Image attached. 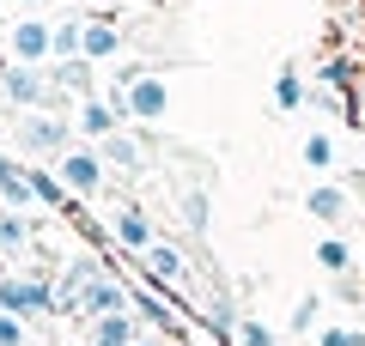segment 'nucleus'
<instances>
[{"label": "nucleus", "mask_w": 365, "mask_h": 346, "mask_svg": "<svg viewBox=\"0 0 365 346\" xmlns=\"http://www.w3.org/2000/svg\"><path fill=\"white\" fill-rule=\"evenodd\" d=\"M0 304H6V310H43V304H49V292H43V285H19V280H0Z\"/></svg>", "instance_id": "nucleus-1"}, {"label": "nucleus", "mask_w": 365, "mask_h": 346, "mask_svg": "<svg viewBox=\"0 0 365 346\" xmlns=\"http://www.w3.org/2000/svg\"><path fill=\"white\" fill-rule=\"evenodd\" d=\"M323 346H365V340H359V334H347V328H329Z\"/></svg>", "instance_id": "nucleus-18"}, {"label": "nucleus", "mask_w": 365, "mask_h": 346, "mask_svg": "<svg viewBox=\"0 0 365 346\" xmlns=\"http://www.w3.org/2000/svg\"><path fill=\"white\" fill-rule=\"evenodd\" d=\"M25 140H31V146H55V140H61V128H49V122H31Z\"/></svg>", "instance_id": "nucleus-15"}, {"label": "nucleus", "mask_w": 365, "mask_h": 346, "mask_svg": "<svg viewBox=\"0 0 365 346\" xmlns=\"http://www.w3.org/2000/svg\"><path fill=\"white\" fill-rule=\"evenodd\" d=\"M110 49H116V31H110V25H91L86 31V55H110Z\"/></svg>", "instance_id": "nucleus-10"}, {"label": "nucleus", "mask_w": 365, "mask_h": 346, "mask_svg": "<svg viewBox=\"0 0 365 346\" xmlns=\"http://www.w3.org/2000/svg\"><path fill=\"white\" fill-rule=\"evenodd\" d=\"M244 346H274V334L262 328V322H244Z\"/></svg>", "instance_id": "nucleus-17"}, {"label": "nucleus", "mask_w": 365, "mask_h": 346, "mask_svg": "<svg viewBox=\"0 0 365 346\" xmlns=\"http://www.w3.org/2000/svg\"><path fill=\"white\" fill-rule=\"evenodd\" d=\"M0 189L13 194V201H25V194H31V177H19V170L6 164V158H0Z\"/></svg>", "instance_id": "nucleus-9"}, {"label": "nucleus", "mask_w": 365, "mask_h": 346, "mask_svg": "<svg viewBox=\"0 0 365 346\" xmlns=\"http://www.w3.org/2000/svg\"><path fill=\"white\" fill-rule=\"evenodd\" d=\"M317 261H323L329 273H347V261H353V256H347V243H335V237H329V243L317 249Z\"/></svg>", "instance_id": "nucleus-7"}, {"label": "nucleus", "mask_w": 365, "mask_h": 346, "mask_svg": "<svg viewBox=\"0 0 365 346\" xmlns=\"http://www.w3.org/2000/svg\"><path fill=\"white\" fill-rule=\"evenodd\" d=\"M116 231H122V243H146V219H140V213H122Z\"/></svg>", "instance_id": "nucleus-14"}, {"label": "nucleus", "mask_w": 365, "mask_h": 346, "mask_svg": "<svg viewBox=\"0 0 365 346\" xmlns=\"http://www.w3.org/2000/svg\"><path fill=\"white\" fill-rule=\"evenodd\" d=\"M61 177L73 182V189H98V158H91V152H73V158H61Z\"/></svg>", "instance_id": "nucleus-3"}, {"label": "nucleus", "mask_w": 365, "mask_h": 346, "mask_svg": "<svg viewBox=\"0 0 365 346\" xmlns=\"http://www.w3.org/2000/svg\"><path fill=\"white\" fill-rule=\"evenodd\" d=\"M128 340H134L128 316H104V322H98V346H128Z\"/></svg>", "instance_id": "nucleus-6"}, {"label": "nucleus", "mask_w": 365, "mask_h": 346, "mask_svg": "<svg viewBox=\"0 0 365 346\" xmlns=\"http://www.w3.org/2000/svg\"><path fill=\"white\" fill-rule=\"evenodd\" d=\"M311 213L317 219H341V213H347V194H341V189H317L311 194Z\"/></svg>", "instance_id": "nucleus-5"}, {"label": "nucleus", "mask_w": 365, "mask_h": 346, "mask_svg": "<svg viewBox=\"0 0 365 346\" xmlns=\"http://www.w3.org/2000/svg\"><path fill=\"white\" fill-rule=\"evenodd\" d=\"M6 85H13V98H37V79H31V73H19V67L6 73Z\"/></svg>", "instance_id": "nucleus-16"}, {"label": "nucleus", "mask_w": 365, "mask_h": 346, "mask_svg": "<svg viewBox=\"0 0 365 346\" xmlns=\"http://www.w3.org/2000/svg\"><path fill=\"white\" fill-rule=\"evenodd\" d=\"M329 158H335V146H329L323 134H311V140H304V164H317V170H323Z\"/></svg>", "instance_id": "nucleus-13"}, {"label": "nucleus", "mask_w": 365, "mask_h": 346, "mask_svg": "<svg viewBox=\"0 0 365 346\" xmlns=\"http://www.w3.org/2000/svg\"><path fill=\"white\" fill-rule=\"evenodd\" d=\"M274 98H280V110H292V103L304 98V85H299V73H280V85H274Z\"/></svg>", "instance_id": "nucleus-12"}, {"label": "nucleus", "mask_w": 365, "mask_h": 346, "mask_svg": "<svg viewBox=\"0 0 365 346\" xmlns=\"http://www.w3.org/2000/svg\"><path fill=\"white\" fill-rule=\"evenodd\" d=\"M128 110H134V115H165V85H158V79H134Z\"/></svg>", "instance_id": "nucleus-2"}, {"label": "nucleus", "mask_w": 365, "mask_h": 346, "mask_svg": "<svg viewBox=\"0 0 365 346\" xmlns=\"http://www.w3.org/2000/svg\"><path fill=\"white\" fill-rule=\"evenodd\" d=\"M146 268H153L158 280H177V268H182V261H177V249H153V256H146Z\"/></svg>", "instance_id": "nucleus-8"}, {"label": "nucleus", "mask_w": 365, "mask_h": 346, "mask_svg": "<svg viewBox=\"0 0 365 346\" xmlns=\"http://www.w3.org/2000/svg\"><path fill=\"white\" fill-rule=\"evenodd\" d=\"M79 122H86V134H110V122H116V115H110L104 103H86V115H79Z\"/></svg>", "instance_id": "nucleus-11"}, {"label": "nucleus", "mask_w": 365, "mask_h": 346, "mask_svg": "<svg viewBox=\"0 0 365 346\" xmlns=\"http://www.w3.org/2000/svg\"><path fill=\"white\" fill-rule=\"evenodd\" d=\"M19 340H25V334H19V322H13V316H0V346H19Z\"/></svg>", "instance_id": "nucleus-19"}, {"label": "nucleus", "mask_w": 365, "mask_h": 346, "mask_svg": "<svg viewBox=\"0 0 365 346\" xmlns=\"http://www.w3.org/2000/svg\"><path fill=\"white\" fill-rule=\"evenodd\" d=\"M13 49L25 55V61H37V55L49 49V31H43V25H19V31H13Z\"/></svg>", "instance_id": "nucleus-4"}]
</instances>
